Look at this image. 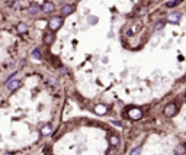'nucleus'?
Listing matches in <instances>:
<instances>
[{"label":"nucleus","instance_id":"20e7f679","mask_svg":"<svg viewBox=\"0 0 186 155\" xmlns=\"http://www.w3.org/2000/svg\"><path fill=\"white\" fill-rule=\"evenodd\" d=\"M20 87V81L19 80H9L7 81V90L9 92H15Z\"/></svg>","mask_w":186,"mask_h":155},{"label":"nucleus","instance_id":"423d86ee","mask_svg":"<svg viewBox=\"0 0 186 155\" xmlns=\"http://www.w3.org/2000/svg\"><path fill=\"white\" fill-rule=\"evenodd\" d=\"M180 17H182V15H180V13L173 12V13H170V15H169L167 20L170 22V23H179V22H180Z\"/></svg>","mask_w":186,"mask_h":155},{"label":"nucleus","instance_id":"6ab92c4d","mask_svg":"<svg viewBox=\"0 0 186 155\" xmlns=\"http://www.w3.org/2000/svg\"><path fill=\"white\" fill-rule=\"evenodd\" d=\"M96 22H98V17H89V23H96Z\"/></svg>","mask_w":186,"mask_h":155},{"label":"nucleus","instance_id":"412c9836","mask_svg":"<svg viewBox=\"0 0 186 155\" xmlns=\"http://www.w3.org/2000/svg\"><path fill=\"white\" fill-rule=\"evenodd\" d=\"M6 155H16V154H6Z\"/></svg>","mask_w":186,"mask_h":155},{"label":"nucleus","instance_id":"4468645a","mask_svg":"<svg viewBox=\"0 0 186 155\" xmlns=\"http://www.w3.org/2000/svg\"><path fill=\"white\" fill-rule=\"evenodd\" d=\"M109 142H111V146H116L119 144V138L118 136H111L109 138Z\"/></svg>","mask_w":186,"mask_h":155},{"label":"nucleus","instance_id":"7ed1b4c3","mask_svg":"<svg viewBox=\"0 0 186 155\" xmlns=\"http://www.w3.org/2000/svg\"><path fill=\"white\" fill-rule=\"evenodd\" d=\"M164 116L166 118H172V116H175L176 115V112H177V106L175 104V103H169L166 107H164Z\"/></svg>","mask_w":186,"mask_h":155},{"label":"nucleus","instance_id":"dca6fc26","mask_svg":"<svg viewBox=\"0 0 186 155\" xmlns=\"http://www.w3.org/2000/svg\"><path fill=\"white\" fill-rule=\"evenodd\" d=\"M140 154H141V146H137V148H134L128 155H140Z\"/></svg>","mask_w":186,"mask_h":155},{"label":"nucleus","instance_id":"2eb2a0df","mask_svg":"<svg viewBox=\"0 0 186 155\" xmlns=\"http://www.w3.org/2000/svg\"><path fill=\"white\" fill-rule=\"evenodd\" d=\"M32 57H34L35 59H41V57H42V55H41V52H39V49H38V48H35V49L32 51Z\"/></svg>","mask_w":186,"mask_h":155},{"label":"nucleus","instance_id":"aec40b11","mask_svg":"<svg viewBox=\"0 0 186 155\" xmlns=\"http://www.w3.org/2000/svg\"><path fill=\"white\" fill-rule=\"evenodd\" d=\"M161 26H163L161 23H157V28H156V31H158V29H161Z\"/></svg>","mask_w":186,"mask_h":155},{"label":"nucleus","instance_id":"f3484780","mask_svg":"<svg viewBox=\"0 0 186 155\" xmlns=\"http://www.w3.org/2000/svg\"><path fill=\"white\" fill-rule=\"evenodd\" d=\"M179 2H180V0H172V2H169V3H167V7H173V6H177V5H179Z\"/></svg>","mask_w":186,"mask_h":155},{"label":"nucleus","instance_id":"f03ea898","mask_svg":"<svg viewBox=\"0 0 186 155\" xmlns=\"http://www.w3.org/2000/svg\"><path fill=\"white\" fill-rule=\"evenodd\" d=\"M128 116H129V119H132V120H140V119L143 118V112H141V109L131 107V109L128 110Z\"/></svg>","mask_w":186,"mask_h":155},{"label":"nucleus","instance_id":"4be33fe9","mask_svg":"<svg viewBox=\"0 0 186 155\" xmlns=\"http://www.w3.org/2000/svg\"><path fill=\"white\" fill-rule=\"evenodd\" d=\"M151 2H158V0H151Z\"/></svg>","mask_w":186,"mask_h":155},{"label":"nucleus","instance_id":"0eeeda50","mask_svg":"<svg viewBox=\"0 0 186 155\" xmlns=\"http://www.w3.org/2000/svg\"><path fill=\"white\" fill-rule=\"evenodd\" d=\"M74 12V6L73 5H65L61 7V15L63 16H68V15H71Z\"/></svg>","mask_w":186,"mask_h":155},{"label":"nucleus","instance_id":"39448f33","mask_svg":"<svg viewBox=\"0 0 186 155\" xmlns=\"http://www.w3.org/2000/svg\"><path fill=\"white\" fill-rule=\"evenodd\" d=\"M93 110H95V113L96 115H105V113H108V107L105 106V104H96L95 107H93Z\"/></svg>","mask_w":186,"mask_h":155},{"label":"nucleus","instance_id":"9d476101","mask_svg":"<svg viewBox=\"0 0 186 155\" xmlns=\"http://www.w3.org/2000/svg\"><path fill=\"white\" fill-rule=\"evenodd\" d=\"M53 42H54V33L53 32L44 35V43H45V45H51Z\"/></svg>","mask_w":186,"mask_h":155},{"label":"nucleus","instance_id":"a211bd4d","mask_svg":"<svg viewBox=\"0 0 186 155\" xmlns=\"http://www.w3.org/2000/svg\"><path fill=\"white\" fill-rule=\"evenodd\" d=\"M146 12H147V7H141V9H138V10H137V15H138V16H143Z\"/></svg>","mask_w":186,"mask_h":155},{"label":"nucleus","instance_id":"6e6552de","mask_svg":"<svg viewBox=\"0 0 186 155\" xmlns=\"http://www.w3.org/2000/svg\"><path fill=\"white\" fill-rule=\"evenodd\" d=\"M54 10H55L54 3H51V2H46V3H44V6H42V12H45V13H53Z\"/></svg>","mask_w":186,"mask_h":155},{"label":"nucleus","instance_id":"1a4fd4ad","mask_svg":"<svg viewBox=\"0 0 186 155\" xmlns=\"http://www.w3.org/2000/svg\"><path fill=\"white\" fill-rule=\"evenodd\" d=\"M39 10H42V7H41L39 5H36V3H32V5L28 7V13H29V15H36Z\"/></svg>","mask_w":186,"mask_h":155},{"label":"nucleus","instance_id":"f257e3e1","mask_svg":"<svg viewBox=\"0 0 186 155\" xmlns=\"http://www.w3.org/2000/svg\"><path fill=\"white\" fill-rule=\"evenodd\" d=\"M61 26H63V17L61 16H53L50 19V22H48V28H50L51 32L58 31Z\"/></svg>","mask_w":186,"mask_h":155},{"label":"nucleus","instance_id":"ddd939ff","mask_svg":"<svg viewBox=\"0 0 186 155\" xmlns=\"http://www.w3.org/2000/svg\"><path fill=\"white\" fill-rule=\"evenodd\" d=\"M176 154H177V155H185V154H186V146H185V145H177Z\"/></svg>","mask_w":186,"mask_h":155},{"label":"nucleus","instance_id":"9b49d317","mask_svg":"<svg viewBox=\"0 0 186 155\" xmlns=\"http://www.w3.org/2000/svg\"><path fill=\"white\" fill-rule=\"evenodd\" d=\"M16 31H18V33H26L28 32V25L20 22V23H18V26H16Z\"/></svg>","mask_w":186,"mask_h":155},{"label":"nucleus","instance_id":"f8f14e48","mask_svg":"<svg viewBox=\"0 0 186 155\" xmlns=\"http://www.w3.org/2000/svg\"><path fill=\"white\" fill-rule=\"evenodd\" d=\"M51 130H53L51 125H45V126H42V129H41V134H42L44 136H46V135L51 134Z\"/></svg>","mask_w":186,"mask_h":155}]
</instances>
